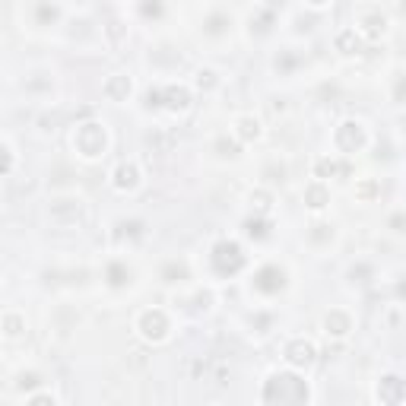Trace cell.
Instances as JSON below:
<instances>
[{"label": "cell", "instance_id": "5b68a950", "mask_svg": "<svg viewBox=\"0 0 406 406\" xmlns=\"http://www.w3.org/2000/svg\"><path fill=\"white\" fill-rule=\"evenodd\" d=\"M137 330L146 336V340H152V343L165 340V336H168V330H171L168 314H165L162 308H146V311H140V317H137Z\"/></svg>", "mask_w": 406, "mask_h": 406}, {"label": "cell", "instance_id": "30bf717a", "mask_svg": "<svg viewBox=\"0 0 406 406\" xmlns=\"http://www.w3.org/2000/svg\"><path fill=\"white\" fill-rule=\"evenodd\" d=\"M114 190H133L140 184V165L137 162H121L114 168Z\"/></svg>", "mask_w": 406, "mask_h": 406}, {"label": "cell", "instance_id": "9c48e42d", "mask_svg": "<svg viewBox=\"0 0 406 406\" xmlns=\"http://www.w3.org/2000/svg\"><path fill=\"white\" fill-rule=\"evenodd\" d=\"M130 89H133L130 76H127V73H111V76H108V82L102 86V92H105V99H111V102H127Z\"/></svg>", "mask_w": 406, "mask_h": 406}, {"label": "cell", "instance_id": "3957f363", "mask_svg": "<svg viewBox=\"0 0 406 406\" xmlns=\"http://www.w3.org/2000/svg\"><path fill=\"white\" fill-rule=\"evenodd\" d=\"M365 143H368V133H365V124L362 121H343L340 127L333 130V146L340 152H359V149H365Z\"/></svg>", "mask_w": 406, "mask_h": 406}, {"label": "cell", "instance_id": "52a82bcc", "mask_svg": "<svg viewBox=\"0 0 406 406\" xmlns=\"http://www.w3.org/2000/svg\"><path fill=\"white\" fill-rule=\"evenodd\" d=\"M314 355H317V349H314V343H308V340H292L289 346H285V362L295 368H308L311 362H314Z\"/></svg>", "mask_w": 406, "mask_h": 406}, {"label": "cell", "instance_id": "9a60e30c", "mask_svg": "<svg viewBox=\"0 0 406 406\" xmlns=\"http://www.w3.org/2000/svg\"><path fill=\"white\" fill-rule=\"evenodd\" d=\"M235 137L238 140H257L260 137V121L254 118V114H241V118L235 121Z\"/></svg>", "mask_w": 406, "mask_h": 406}, {"label": "cell", "instance_id": "277c9868", "mask_svg": "<svg viewBox=\"0 0 406 406\" xmlns=\"http://www.w3.org/2000/svg\"><path fill=\"white\" fill-rule=\"evenodd\" d=\"M213 266L222 273V276H232L245 266V251H241L238 241H219L213 247Z\"/></svg>", "mask_w": 406, "mask_h": 406}, {"label": "cell", "instance_id": "ba28073f", "mask_svg": "<svg viewBox=\"0 0 406 406\" xmlns=\"http://www.w3.org/2000/svg\"><path fill=\"white\" fill-rule=\"evenodd\" d=\"M374 397H378L381 403H400V400H406V384L397 378V374H387V378L378 381Z\"/></svg>", "mask_w": 406, "mask_h": 406}, {"label": "cell", "instance_id": "7402d4cb", "mask_svg": "<svg viewBox=\"0 0 406 406\" xmlns=\"http://www.w3.org/2000/svg\"><path fill=\"white\" fill-rule=\"evenodd\" d=\"M311 6H324V4H330V0H308Z\"/></svg>", "mask_w": 406, "mask_h": 406}, {"label": "cell", "instance_id": "d6986e66", "mask_svg": "<svg viewBox=\"0 0 406 406\" xmlns=\"http://www.w3.org/2000/svg\"><path fill=\"white\" fill-rule=\"evenodd\" d=\"M374 194H378V184H374V181H362V184H355V197H362V200H371Z\"/></svg>", "mask_w": 406, "mask_h": 406}, {"label": "cell", "instance_id": "44dd1931", "mask_svg": "<svg viewBox=\"0 0 406 406\" xmlns=\"http://www.w3.org/2000/svg\"><path fill=\"white\" fill-rule=\"evenodd\" d=\"M387 226H390L393 232H406V216H403V213L390 216V219H387Z\"/></svg>", "mask_w": 406, "mask_h": 406}, {"label": "cell", "instance_id": "4fadbf2b", "mask_svg": "<svg viewBox=\"0 0 406 406\" xmlns=\"http://www.w3.org/2000/svg\"><path fill=\"white\" fill-rule=\"evenodd\" d=\"M324 330L333 336H346L349 330H352V317H349L346 311H330V314L324 317Z\"/></svg>", "mask_w": 406, "mask_h": 406}, {"label": "cell", "instance_id": "8992f818", "mask_svg": "<svg viewBox=\"0 0 406 406\" xmlns=\"http://www.w3.org/2000/svg\"><path fill=\"white\" fill-rule=\"evenodd\" d=\"M283 285H285V270L276 264H266L254 273V289L264 292V295H273V292H279Z\"/></svg>", "mask_w": 406, "mask_h": 406}, {"label": "cell", "instance_id": "8fae6325", "mask_svg": "<svg viewBox=\"0 0 406 406\" xmlns=\"http://www.w3.org/2000/svg\"><path fill=\"white\" fill-rule=\"evenodd\" d=\"M162 99L168 111H187L190 108V89L187 86H168L162 89Z\"/></svg>", "mask_w": 406, "mask_h": 406}, {"label": "cell", "instance_id": "e0dca14e", "mask_svg": "<svg viewBox=\"0 0 406 406\" xmlns=\"http://www.w3.org/2000/svg\"><path fill=\"white\" fill-rule=\"evenodd\" d=\"M336 171H343V175H346L349 165H340V162H333V159H327V156L314 162V178H330V175H336Z\"/></svg>", "mask_w": 406, "mask_h": 406}, {"label": "cell", "instance_id": "7c38bea8", "mask_svg": "<svg viewBox=\"0 0 406 406\" xmlns=\"http://www.w3.org/2000/svg\"><path fill=\"white\" fill-rule=\"evenodd\" d=\"M359 25H362V35H381V32L387 29V19H384V13L381 10H368V13H359Z\"/></svg>", "mask_w": 406, "mask_h": 406}, {"label": "cell", "instance_id": "5bb4252c", "mask_svg": "<svg viewBox=\"0 0 406 406\" xmlns=\"http://www.w3.org/2000/svg\"><path fill=\"white\" fill-rule=\"evenodd\" d=\"M336 51H343V54H362V32L343 29L336 35Z\"/></svg>", "mask_w": 406, "mask_h": 406}, {"label": "cell", "instance_id": "7a4b0ae2", "mask_svg": "<svg viewBox=\"0 0 406 406\" xmlns=\"http://www.w3.org/2000/svg\"><path fill=\"white\" fill-rule=\"evenodd\" d=\"M105 146H108V133H105V124H80L73 130V149L80 152L82 159H99L105 156Z\"/></svg>", "mask_w": 406, "mask_h": 406}, {"label": "cell", "instance_id": "6da1fadb", "mask_svg": "<svg viewBox=\"0 0 406 406\" xmlns=\"http://www.w3.org/2000/svg\"><path fill=\"white\" fill-rule=\"evenodd\" d=\"M260 400H264V403H302V400H308V384L298 381L295 374L273 371L270 378H266Z\"/></svg>", "mask_w": 406, "mask_h": 406}, {"label": "cell", "instance_id": "2e32d148", "mask_svg": "<svg viewBox=\"0 0 406 406\" xmlns=\"http://www.w3.org/2000/svg\"><path fill=\"white\" fill-rule=\"evenodd\" d=\"M304 203H308L311 209H324L330 203V190L324 187L321 181H314V184H308L304 187Z\"/></svg>", "mask_w": 406, "mask_h": 406}, {"label": "cell", "instance_id": "ffe728a7", "mask_svg": "<svg viewBox=\"0 0 406 406\" xmlns=\"http://www.w3.org/2000/svg\"><path fill=\"white\" fill-rule=\"evenodd\" d=\"M4 327H6V336H16L19 333V317L13 314V311H6V314H4Z\"/></svg>", "mask_w": 406, "mask_h": 406}, {"label": "cell", "instance_id": "ac0fdd59", "mask_svg": "<svg viewBox=\"0 0 406 406\" xmlns=\"http://www.w3.org/2000/svg\"><path fill=\"white\" fill-rule=\"evenodd\" d=\"M251 207H254V213H266V209H270V194H266V190H254L251 194Z\"/></svg>", "mask_w": 406, "mask_h": 406}]
</instances>
